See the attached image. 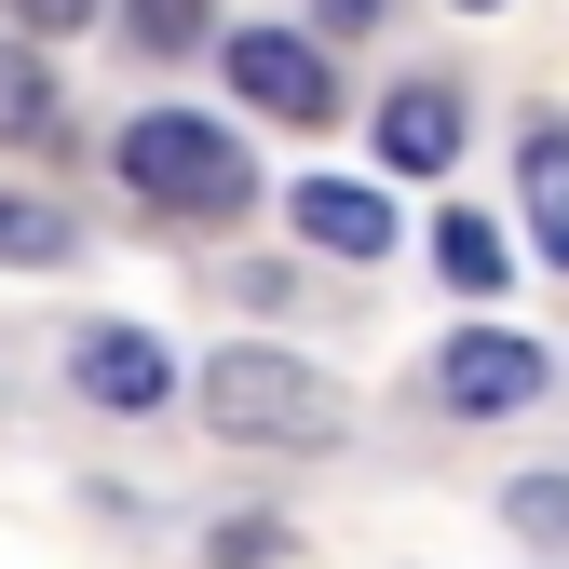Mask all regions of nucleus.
I'll list each match as a JSON object with an SVG mask.
<instances>
[{"label":"nucleus","instance_id":"f257e3e1","mask_svg":"<svg viewBox=\"0 0 569 569\" xmlns=\"http://www.w3.org/2000/svg\"><path fill=\"white\" fill-rule=\"evenodd\" d=\"M203 420H218L231 448H284V461L339 448V393L299 367V352H271V339H231L218 367H203Z\"/></svg>","mask_w":569,"mask_h":569},{"label":"nucleus","instance_id":"f03ea898","mask_svg":"<svg viewBox=\"0 0 569 569\" xmlns=\"http://www.w3.org/2000/svg\"><path fill=\"white\" fill-rule=\"evenodd\" d=\"M122 177L163 203V218H244L258 163L231 150V122H190V109H136L122 122Z\"/></svg>","mask_w":569,"mask_h":569},{"label":"nucleus","instance_id":"7ed1b4c3","mask_svg":"<svg viewBox=\"0 0 569 569\" xmlns=\"http://www.w3.org/2000/svg\"><path fill=\"white\" fill-rule=\"evenodd\" d=\"M231 96L271 109V122H339V68L299 28H231Z\"/></svg>","mask_w":569,"mask_h":569},{"label":"nucleus","instance_id":"20e7f679","mask_svg":"<svg viewBox=\"0 0 569 569\" xmlns=\"http://www.w3.org/2000/svg\"><path fill=\"white\" fill-rule=\"evenodd\" d=\"M542 352L529 339H502V326H475V339H448L435 352V393H448V420H516V407H542Z\"/></svg>","mask_w":569,"mask_h":569},{"label":"nucleus","instance_id":"39448f33","mask_svg":"<svg viewBox=\"0 0 569 569\" xmlns=\"http://www.w3.org/2000/svg\"><path fill=\"white\" fill-rule=\"evenodd\" d=\"M68 380H82L96 407H122V420H136V407H163V393H177V352H163L150 326H96L82 352H68Z\"/></svg>","mask_w":569,"mask_h":569},{"label":"nucleus","instance_id":"423d86ee","mask_svg":"<svg viewBox=\"0 0 569 569\" xmlns=\"http://www.w3.org/2000/svg\"><path fill=\"white\" fill-rule=\"evenodd\" d=\"M448 150H461V96H448V82H407V96L380 109V163H393V177H435Z\"/></svg>","mask_w":569,"mask_h":569},{"label":"nucleus","instance_id":"0eeeda50","mask_svg":"<svg viewBox=\"0 0 569 569\" xmlns=\"http://www.w3.org/2000/svg\"><path fill=\"white\" fill-rule=\"evenodd\" d=\"M299 231H312L326 258H380V244H393V203H380L367 177H312V190H299Z\"/></svg>","mask_w":569,"mask_h":569},{"label":"nucleus","instance_id":"6e6552de","mask_svg":"<svg viewBox=\"0 0 569 569\" xmlns=\"http://www.w3.org/2000/svg\"><path fill=\"white\" fill-rule=\"evenodd\" d=\"M516 177H529V244L569 271V122H529L516 136Z\"/></svg>","mask_w":569,"mask_h":569},{"label":"nucleus","instance_id":"1a4fd4ad","mask_svg":"<svg viewBox=\"0 0 569 569\" xmlns=\"http://www.w3.org/2000/svg\"><path fill=\"white\" fill-rule=\"evenodd\" d=\"M68 244H82V231H68V203H41V190H0V271H54Z\"/></svg>","mask_w":569,"mask_h":569},{"label":"nucleus","instance_id":"9d476101","mask_svg":"<svg viewBox=\"0 0 569 569\" xmlns=\"http://www.w3.org/2000/svg\"><path fill=\"white\" fill-rule=\"evenodd\" d=\"M435 271H448V299H502V231L448 203V218H435Z\"/></svg>","mask_w":569,"mask_h":569},{"label":"nucleus","instance_id":"9b49d317","mask_svg":"<svg viewBox=\"0 0 569 569\" xmlns=\"http://www.w3.org/2000/svg\"><path fill=\"white\" fill-rule=\"evenodd\" d=\"M54 122V68H28L14 41H0V150H14V136H41Z\"/></svg>","mask_w":569,"mask_h":569},{"label":"nucleus","instance_id":"f8f14e48","mask_svg":"<svg viewBox=\"0 0 569 569\" xmlns=\"http://www.w3.org/2000/svg\"><path fill=\"white\" fill-rule=\"evenodd\" d=\"M122 28L150 41V54H190L203 28H218V0H122Z\"/></svg>","mask_w":569,"mask_h":569},{"label":"nucleus","instance_id":"ddd939ff","mask_svg":"<svg viewBox=\"0 0 569 569\" xmlns=\"http://www.w3.org/2000/svg\"><path fill=\"white\" fill-rule=\"evenodd\" d=\"M502 502H516V542H569V475H516Z\"/></svg>","mask_w":569,"mask_h":569},{"label":"nucleus","instance_id":"4468645a","mask_svg":"<svg viewBox=\"0 0 569 569\" xmlns=\"http://www.w3.org/2000/svg\"><path fill=\"white\" fill-rule=\"evenodd\" d=\"M0 14H14L28 41H68V28H96V0H0Z\"/></svg>","mask_w":569,"mask_h":569},{"label":"nucleus","instance_id":"2eb2a0df","mask_svg":"<svg viewBox=\"0 0 569 569\" xmlns=\"http://www.w3.org/2000/svg\"><path fill=\"white\" fill-rule=\"evenodd\" d=\"M312 14H326V28L352 41V28H380V0H312Z\"/></svg>","mask_w":569,"mask_h":569},{"label":"nucleus","instance_id":"dca6fc26","mask_svg":"<svg viewBox=\"0 0 569 569\" xmlns=\"http://www.w3.org/2000/svg\"><path fill=\"white\" fill-rule=\"evenodd\" d=\"M475 14H488V0H475Z\"/></svg>","mask_w":569,"mask_h":569}]
</instances>
